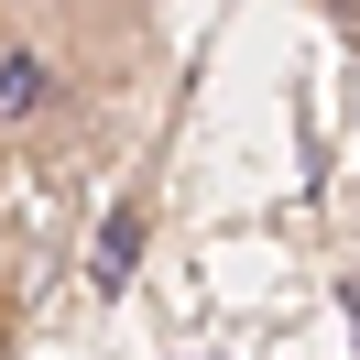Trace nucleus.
I'll use <instances>...</instances> for the list:
<instances>
[{
	"instance_id": "f257e3e1",
	"label": "nucleus",
	"mask_w": 360,
	"mask_h": 360,
	"mask_svg": "<svg viewBox=\"0 0 360 360\" xmlns=\"http://www.w3.org/2000/svg\"><path fill=\"white\" fill-rule=\"evenodd\" d=\"M44 110H55V66L33 44H11L0 55V131H22V120H44Z\"/></svg>"
}]
</instances>
